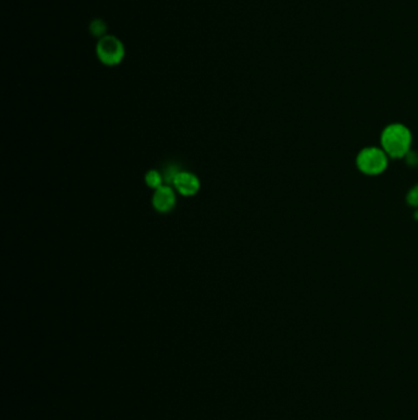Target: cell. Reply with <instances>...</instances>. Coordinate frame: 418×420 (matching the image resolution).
Returning a JSON list of instances; mask_svg holds the SVG:
<instances>
[{
	"label": "cell",
	"instance_id": "obj_6",
	"mask_svg": "<svg viewBox=\"0 0 418 420\" xmlns=\"http://www.w3.org/2000/svg\"><path fill=\"white\" fill-rule=\"evenodd\" d=\"M90 31H91V34H93L95 37L102 38V37H105L103 35H105L106 31H107V25H106L105 21L101 20V19L93 20L91 25H90Z\"/></svg>",
	"mask_w": 418,
	"mask_h": 420
},
{
	"label": "cell",
	"instance_id": "obj_1",
	"mask_svg": "<svg viewBox=\"0 0 418 420\" xmlns=\"http://www.w3.org/2000/svg\"><path fill=\"white\" fill-rule=\"evenodd\" d=\"M413 132L402 123H391L380 135V148L390 159H404L413 148Z\"/></svg>",
	"mask_w": 418,
	"mask_h": 420
},
{
	"label": "cell",
	"instance_id": "obj_3",
	"mask_svg": "<svg viewBox=\"0 0 418 420\" xmlns=\"http://www.w3.org/2000/svg\"><path fill=\"white\" fill-rule=\"evenodd\" d=\"M96 52H97L99 60L103 65H110V67L119 65L125 54L122 42L114 36H105L99 38Z\"/></svg>",
	"mask_w": 418,
	"mask_h": 420
},
{
	"label": "cell",
	"instance_id": "obj_4",
	"mask_svg": "<svg viewBox=\"0 0 418 420\" xmlns=\"http://www.w3.org/2000/svg\"><path fill=\"white\" fill-rule=\"evenodd\" d=\"M173 183L177 191L186 197L197 194L200 189V181L198 177L189 172H180L178 175H175Z\"/></svg>",
	"mask_w": 418,
	"mask_h": 420
},
{
	"label": "cell",
	"instance_id": "obj_2",
	"mask_svg": "<svg viewBox=\"0 0 418 420\" xmlns=\"http://www.w3.org/2000/svg\"><path fill=\"white\" fill-rule=\"evenodd\" d=\"M389 159L380 146H367L357 154L356 166L360 174L374 177L386 171L389 166Z\"/></svg>",
	"mask_w": 418,
	"mask_h": 420
},
{
	"label": "cell",
	"instance_id": "obj_8",
	"mask_svg": "<svg viewBox=\"0 0 418 420\" xmlns=\"http://www.w3.org/2000/svg\"><path fill=\"white\" fill-rule=\"evenodd\" d=\"M407 205L418 209V185L411 187L406 194Z\"/></svg>",
	"mask_w": 418,
	"mask_h": 420
},
{
	"label": "cell",
	"instance_id": "obj_5",
	"mask_svg": "<svg viewBox=\"0 0 418 420\" xmlns=\"http://www.w3.org/2000/svg\"><path fill=\"white\" fill-rule=\"evenodd\" d=\"M152 205L155 207V209L161 213L173 209L175 205V194L173 189L171 187H160L153 194Z\"/></svg>",
	"mask_w": 418,
	"mask_h": 420
},
{
	"label": "cell",
	"instance_id": "obj_7",
	"mask_svg": "<svg viewBox=\"0 0 418 420\" xmlns=\"http://www.w3.org/2000/svg\"><path fill=\"white\" fill-rule=\"evenodd\" d=\"M146 183L151 188L158 189L160 187H162V177L157 172V171H150L146 175Z\"/></svg>",
	"mask_w": 418,
	"mask_h": 420
}]
</instances>
